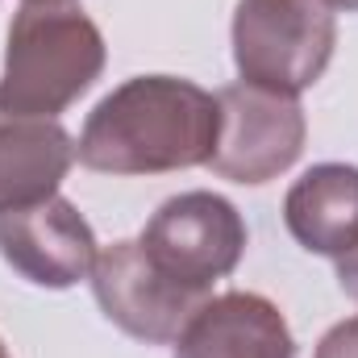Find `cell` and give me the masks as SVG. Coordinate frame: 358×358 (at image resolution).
Here are the masks:
<instances>
[{
    "label": "cell",
    "mask_w": 358,
    "mask_h": 358,
    "mask_svg": "<svg viewBox=\"0 0 358 358\" xmlns=\"http://www.w3.org/2000/svg\"><path fill=\"white\" fill-rule=\"evenodd\" d=\"M217 117V96L192 80L134 76L88 113L76 159L100 176H167L208 167Z\"/></svg>",
    "instance_id": "obj_1"
},
{
    "label": "cell",
    "mask_w": 358,
    "mask_h": 358,
    "mask_svg": "<svg viewBox=\"0 0 358 358\" xmlns=\"http://www.w3.org/2000/svg\"><path fill=\"white\" fill-rule=\"evenodd\" d=\"M92 296L100 313L129 338L167 346L183 334V325L196 317V308L208 300V292L183 287L163 267L146 259V250L134 242H113L96 255L92 267Z\"/></svg>",
    "instance_id": "obj_6"
},
{
    "label": "cell",
    "mask_w": 358,
    "mask_h": 358,
    "mask_svg": "<svg viewBox=\"0 0 358 358\" xmlns=\"http://www.w3.org/2000/svg\"><path fill=\"white\" fill-rule=\"evenodd\" d=\"M0 358H8V350H4V342H0Z\"/></svg>",
    "instance_id": "obj_14"
},
{
    "label": "cell",
    "mask_w": 358,
    "mask_h": 358,
    "mask_svg": "<svg viewBox=\"0 0 358 358\" xmlns=\"http://www.w3.org/2000/svg\"><path fill=\"white\" fill-rule=\"evenodd\" d=\"M138 246L183 287L213 296V283L234 275L242 263L246 221L217 192H179L155 208V217L138 234Z\"/></svg>",
    "instance_id": "obj_4"
},
{
    "label": "cell",
    "mask_w": 358,
    "mask_h": 358,
    "mask_svg": "<svg viewBox=\"0 0 358 358\" xmlns=\"http://www.w3.org/2000/svg\"><path fill=\"white\" fill-rule=\"evenodd\" d=\"M338 46L334 8L321 0H238L234 63L242 84L300 96L329 67Z\"/></svg>",
    "instance_id": "obj_3"
},
{
    "label": "cell",
    "mask_w": 358,
    "mask_h": 358,
    "mask_svg": "<svg viewBox=\"0 0 358 358\" xmlns=\"http://www.w3.org/2000/svg\"><path fill=\"white\" fill-rule=\"evenodd\" d=\"M313 358H358V317L338 321V325L317 342V355Z\"/></svg>",
    "instance_id": "obj_11"
},
{
    "label": "cell",
    "mask_w": 358,
    "mask_h": 358,
    "mask_svg": "<svg viewBox=\"0 0 358 358\" xmlns=\"http://www.w3.org/2000/svg\"><path fill=\"white\" fill-rule=\"evenodd\" d=\"M104 71V38L80 0H21L8 25L0 108L59 117Z\"/></svg>",
    "instance_id": "obj_2"
},
{
    "label": "cell",
    "mask_w": 358,
    "mask_h": 358,
    "mask_svg": "<svg viewBox=\"0 0 358 358\" xmlns=\"http://www.w3.org/2000/svg\"><path fill=\"white\" fill-rule=\"evenodd\" d=\"M76 163V142L55 117L0 108V213L59 196Z\"/></svg>",
    "instance_id": "obj_10"
},
{
    "label": "cell",
    "mask_w": 358,
    "mask_h": 358,
    "mask_svg": "<svg viewBox=\"0 0 358 358\" xmlns=\"http://www.w3.org/2000/svg\"><path fill=\"white\" fill-rule=\"evenodd\" d=\"M217 146L208 171L234 183L279 179L304 150L308 121L296 96L229 84L217 92Z\"/></svg>",
    "instance_id": "obj_5"
},
{
    "label": "cell",
    "mask_w": 358,
    "mask_h": 358,
    "mask_svg": "<svg viewBox=\"0 0 358 358\" xmlns=\"http://www.w3.org/2000/svg\"><path fill=\"white\" fill-rule=\"evenodd\" d=\"M283 225L308 255L342 259L358 246V167L317 163L283 196Z\"/></svg>",
    "instance_id": "obj_9"
},
{
    "label": "cell",
    "mask_w": 358,
    "mask_h": 358,
    "mask_svg": "<svg viewBox=\"0 0 358 358\" xmlns=\"http://www.w3.org/2000/svg\"><path fill=\"white\" fill-rule=\"evenodd\" d=\"M176 358H296L283 313L259 292L208 296L176 338Z\"/></svg>",
    "instance_id": "obj_8"
},
{
    "label": "cell",
    "mask_w": 358,
    "mask_h": 358,
    "mask_svg": "<svg viewBox=\"0 0 358 358\" xmlns=\"http://www.w3.org/2000/svg\"><path fill=\"white\" fill-rule=\"evenodd\" d=\"M96 255L100 246L92 225L63 196L0 213V259L38 287H76L92 275Z\"/></svg>",
    "instance_id": "obj_7"
},
{
    "label": "cell",
    "mask_w": 358,
    "mask_h": 358,
    "mask_svg": "<svg viewBox=\"0 0 358 358\" xmlns=\"http://www.w3.org/2000/svg\"><path fill=\"white\" fill-rule=\"evenodd\" d=\"M334 263H338V283H342V292L358 304V246L350 250V255L334 259Z\"/></svg>",
    "instance_id": "obj_12"
},
{
    "label": "cell",
    "mask_w": 358,
    "mask_h": 358,
    "mask_svg": "<svg viewBox=\"0 0 358 358\" xmlns=\"http://www.w3.org/2000/svg\"><path fill=\"white\" fill-rule=\"evenodd\" d=\"M325 8H342V13H358V0H321Z\"/></svg>",
    "instance_id": "obj_13"
}]
</instances>
